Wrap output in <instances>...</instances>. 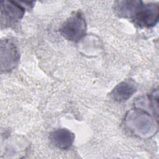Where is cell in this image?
Returning a JSON list of instances; mask_svg holds the SVG:
<instances>
[{
  "label": "cell",
  "instance_id": "obj_4",
  "mask_svg": "<svg viewBox=\"0 0 159 159\" xmlns=\"http://www.w3.org/2000/svg\"><path fill=\"white\" fill-rule=\"evenodd\" d=\"M20 60V53L16 43L5 39L1 42V70L7 72L16 67Z\"/></svg>",
  "mask_w": 159,
  "mask_h": 159
},
{
  "label": "cell",
  "instance_id": "obj_7",
  "mask_svg": "<svg viewBox=\"0 0 159 159\" xmlns=\"http://www.w3.org/2000/svg\"><path fill=\"white\" fill-rule=\"evenodd\" d=\"M137 89L135 82L131 80H125L117 84L110 93L111 98L118 102L128 100L136 92Z\"/></svg>",
  "mask_w": 159,
  "mask_h": 159
},
{
  "label": "cell",
  "instance_id": "obj_2",
  "mask_svg": "<svg viewBox=\"0 0 159 159\" xmlns=\"http://www.w3.org/2000/svg\"><path fill=\"white\" fill-rule=\"evenodd\" d=\"M125 124L134 134L139 135H147L150 132V129H153L155 122L145 111L137 109L129 112L125 119Z\"/></svg>",
  "mask_w": 159,
  "mask_h": 159
},
{
  "label": "cell",
  "instance_id": "obj_8",
  "mask_svg": "<svg viewBox=\"0 0 159 159\" xmlns=\"http://www.w3.org/2000/svg\"><path fill=\"white\" fill-rule=\"evenodd\" d=\"M75 134L67 129L61 128L54 130L49 135L51 143L61 150L70 148L75 140Z\"/></svg>",
  "mask_w": 159,
  "mask_h": 159
},
{
  "label": "cell",
  "instance_id": "obj_3",
  "mask_svg": "<svg viewBox=\"0 0 159 159\" xmlns=\"http://www.w3.org/2000/svg\"><path fill=\"white\" fill-rule=\"evenodd\" d=\"M25 9L19 1H3L1 4V27L15 25L22 19Z\"/></svg>",
  "mask_w": 159,
  "mask_h": 159
},
{
  "label": "cell",
  "instance_id": "obj_1",
  "mask_svg": "<svg viewBox=\"0 0 159 159\" xmlns=\"http://www.w3.org/2000/svg\"><path fill=\"white\" fill-rule=\"evenodd\" d=\"M87 25L81 12H73L60 28L61 35L67 40L77 42L86 34Z\"/></svg>",
  "mask_w": 159,
  "mask_h": 159
},
{
  "label": "cell",
  "instance_id": "obj_5",
  "mask_svg": "<svg viewBox=\"0 0 159 159\" xmlns=\"http://www.w3.org/2000/svg\"><path fill=\"white\" fill-rule=\"evenodd\" d=\"M159 17V5L158 2H149L143 4L137 14L131 20L140 28H150L155 26Z\"/></svg>",
  "mask_w": 159,
  "mask_h": 159
},
{
  "label": "cell",
  "instance_id": "obj_6",
  "mask_svg": "<svg viewBox=\"0 0 159 159\" xmlns=\"http://www.w3.org/2000/svg\"><path fill=\"white\" fill-rule=\"evenodd\" d=\"M143 4V1L139 0H119L114 2L113 9L118 17L132 20Z\"/></svg>",
  "mask_w": 159,
  "mask_h": 159
}]
</instances>
